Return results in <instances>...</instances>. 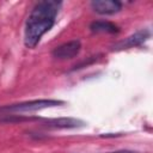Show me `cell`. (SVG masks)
<instances>
[{
  "label": "cell",
  "instance_id": "obj_4",
  "mask_svg": "<svg viewBox=\"0 0 153 153\" xmlns=\"http://www.w3.org/2000/svg\"><path fill=\"white\" fill-rule=\"evenodd\" d=\"M81 49V43L79 39H73L66 43L60 44L59 47L54 48L51 55L57 60H68L75 57Z\"/></svg>",
  "mask_w": 153,
  "mask_h": 153
},
{
  "label": "cell",
  "instance_id": "obj_5",
  "mask_svg": "<svg viewBox=\"0 0 153 153\" xmlns=\"http://www.w3.org/2000/svg\"><path fill=\"white\" fill-rule=\"evenodd\" d=\"M90 6L96 13L103 16L115 14L122 10V2L118 0H92Z\"/></svg>",
  "mask_w": 153,
  "mask_h": 153
},
{
  "label": "cell",
  "instance_id": "obj_8",
  "mask_svg": "<svg viewBox=\"0 0 153 153\" xmlns=\"http://www.w3.org/2000/svg\"><path fill=\"white\" fill-rule=\"evenodd\" d=\"M106 153H139L135 151H129V149H120V151H114V152H106Z\"/></svg>",
  "mask_w": 153,
  "mask_h": 153
},
{
  "label": "cell",
  "instance_id": "obj_2",
  "mask_svg": "<svg viewBox=\"0 0 153 153\" xmlns=\"http://www.w3.org/2000/svg\"><path fill=\"white\" fill-rule=\"evenodd\" d=\"M62 104H63V100H59V99H32V100L20 102L11 105H5L0 108V112H6V114L32 112V111H38L47 108L59 106Z\"/></svg>",
  "mask_w": 153,
  "mask_h": 153
},
{
  "label": "cell",
  "instance_id": "obj_7",
  "mask_svg": "<svg viewBox=\"0 0 153 153\" xmlns=\"http://www.w3.org/2000/svg\"><path fill=\"white\" fill-rule=\"evenodd\" d=\"M90 30L94 33H117L118 26L109 20H94L90 24Z\"/></svg>",
  "mask_w": 153,
  "mask_h": 153
},
{
  "label": "cell",
  "instance_id": "obj_6",
  "mask_svg": "<svg viewBox=\"0 0 153 153\" xmlns=\"http://www.w3.org/2000/svg\"><path fill=\"white\" fill-rule=\"evenodd\" d=\"M43 124L48 128H54V129H74V128L84 127L85 122L74 117H60V118L45 120Z\"/></svg>",
  "mask_w": 153,
  "mask_h": 153
},
{
  "label": "cell",
  "instance_id": "obj_3",
  "mask_svg": "<svg viewBox=\"0 0 153 153\" xmlns=\"http://www.w3.org/2000/svg\"><path fill=\"white\" fill-rule=\"evenodd\" d=\"M151 36V32L148 29H141L136 32H134L133 35L128 36L127 38L117 42L114 47L112 50L118 51V50H124V49H130V48H135V47H140Z\"/></svg>",
  "mask_w": 153,
  "mask_h": 153
},
{
  "label": "cell",
  "instance_id": "obj_1",
  "mask_svg": "<svg viewBox=\"0 0 153 153\" xmlns=\"http://www.w3.org/2000/svg\"><path fill=\"white\" fill-rule=\"evenodd\" d=\"M62 2L56 0L38 1L31 10L24 27V44L33 49L41 38L54 26Z\"/></svg>",
  "mask_w": 153,
  "mask_h": 153
}]
</instances>
